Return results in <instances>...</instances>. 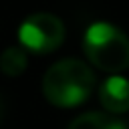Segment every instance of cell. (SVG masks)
<instances>
[{
    "label": "cell",
    "mask_w": 129,
    "mask_h": 129,
    "mask_svg": "<svg viewBox=\"0 0 129 129\" xmlns=\"http://www.w3.org/2000/svg\"><path fill=\"white\" fill-rule=\"evenodd\" d=\"M95 89V73L79 58H62L48 67L42 77L44 99L60 109L83 105Z\"/></svg>",
    "instance_id": "6da1fadb"
},
{
    "label": "cell",
    "mask_w": 129,
    "mask_h": 129,
    "mask_svg": "<svg viewBox=\"0 0 129 129\" xmlns=\"http://www.w3.org/2000/svg\"><path fill=\"white\" fill-rule=\"evenodd\" d=\"M83 50L99 71L115 75L129 69V36L111 22H93L85 30Z\"/></svg>",
    "instance_id": "7a4b0ae2"
},
{
    "label": "cell",
    "mask_w": 129,
    "mask_h": 129,
    "mask_svg": "<svg viewBox=\"0 0 129 129\" xmlns=\"http://www.w3.org/2000/svg\"><path fill=\"white\" fill-rule=\"evenodd\" d=\"M18 40L26 50L34 54L52 52L64 40V24L58 16L48 12L30 14L18 28Z\"/></svg>",
    "instance_id": "3957f363"
},
{
    "label": "cell",
    "mask_w": 129,
    "mask_h": 129,
    "mask_svg": "<svg viewBox=\"0 0 129 129\" xmlns=\"http://www.w3.org/2000/svg\"><path fill=\"white\" fill-rule=\"evenodd\" d=\"M99 101L109 113H127L129 111V79L121 75H111L103 81L99 89Z\"/></svg>",
    "instance_id": "277c9868"
},
{
    "label": "cell",
    "mask_w": 129,
    "mask_h": 129,
    "mask_svg": "<svg viewBox=\"0 0 129 129\" xmlns=\"http://www.w3.org/2000/svg\"><path fill=\"white\" fill-rule=\"evenodd\" d=\"M69 129H129L125 121L115 119L107 113H99V111H91V113H83L79 115Z\"/></svg>",
    "instance_id": "5b68a950"
},
{
    "label": "cell",
    "mask_w": 129,
    "mask_h": 129,
    "mask_svg": "<svg viewBox=\"0 0 129 129\" xmlns=\"http://www.w3.org/2000/svg\"><path fill=\"white\" fill-rule=\"evenodd\" d=\"M28 67V54L26 48L20 46H8L2 54H0V71L6 77H18L26 71Z\"/></svg>",
    "instance_id": "8992f818"
},
{
    "label": "cell",
    "mask_w": 129,
    "mask_h": 129,
    "mask_svg": "<svg viewBox=\"0 0 129 129\" xmlns=\"http://www.w3.org/2000/svg\"><path fill=\"white\" fill-rule=\"evenodd\" d=\"M0 119H2V101H0Z\"/></svg>",
    "instance_id": "52a82bcc"
}]
</instances>
